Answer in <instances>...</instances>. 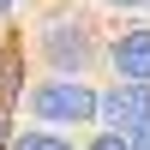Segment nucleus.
Masks as SVG:
<instances>
[{
  "instance_id": "nucleus-1",
  "label": "nucleus",
  "mask_w": 150,
  "mask_h": 150,
  "mask_svg": "<svg viewBox=\"0 0 150 150\" xmlns=\"http://www.w3.org/2000/svg\"><path fill=\"white\" fill-rule=\"evenodd\" d=\"M30 108L48 126H84V120L96 114V90L78 84V78H54V84H42V90L30 96Z\"/></svg>"
},
{
  "instance_id": "nucleus-2",
  "label": "nucleus",
  "mask_w": 150,
  "mask_h": 150,
  "mask_svg": "<svg viewBox=\"0 0 150 150\" xmlns=\"http://www.w3.org/2000/svg\"><path fill=\"white\" fill-rule=\"evenodd\" d=\"M96 114H102L114 132H138V126H150V84H144V78H120L108 96H96Z\"/></svg>"
},
{
  "instance_id": "nucleus-3",
  "label": "nucleus",
  "mask_w": 150,
  "mask_h": 150,
  "mask_svg": "<svg viewBox=\"0 0 150 150\" xmlns=\"http://www.w3.org/2000/svg\"><path fill=\"white\" fill-rule=\"evenodd\" d=\"M48 54H54L60 72H78L84 60H90V36H84V24H48Z\"/></svg>"
},
{
  "instance_id": "nucleus-4",
  "label": "nucleus",
  "mask_w": 150,
  "mask_h": 150,
  "mask_svg": "<svg viewBox=\"0 0 150 150\" xmlns=\"http://www.w3.org/2000/svg\"><path fill=\"white\" fill-rule=\"evenodd\" d=\"M114 72L150 84V30H126V36L114 42Z\"/></svg>"
},
{
  "instance_id": "nucleus-5",
  "label": "nucleus",
  "mask_w": 150,
  "mask_h": 150,
  "mask_svg": "<svg viewBox=\"0 0 150 150\" xmlns=\"http://www.w3.org/2000/svg\"><path fill=\"white\" fill-rule=\"evenodd\" d=\"M12 150H72V144L54 132H24V138H12Z\"/></svg>"
},
{
  "instance_id": "nucleus-6",
  "label": "nucleus",
  "mask_w": 150,
  "mask_h": 150,
  "mask_svg": "<svg viewBox=\"0 0 150 150\" xmlns=\"http://www.w3.org/2000/svg\"><path fill=\"white\" fill-rule=\"evenodd\" d=\"M90 150H126V132H102V138H96Z\"/></svg>"
},
{
  "instance_id": "nucleus-7",
  "label": "nucleus",
  "mask_w": 150,
  "mask_h": 150,
  "mask_svg": "<svg viewBox=\"0 0 150 150\" xmlns=\"http://www.w3.org/2000/svg\"><path fill=\"white\" fill-rule=\"evenodd\" d=\"M126 150H150V126H138V132H132V138H126Z\"/></svg>"
},
{
  "instance_id": "nucleus-8",
  "label": "nucleus",
  "mask_w": 150,
  "mask_h": 150,
  "mask_svg": "<svg viewBox=\"0 0 150 150\" xmlns=\"http://www.w3.org/2000/svg\"><path fill=\"white\" fill-rule=\"evenodd\" d=\"M114 6H150V0H114Z\"/></svg>"
},
{
  "instance_id": "nucleus-9",
  "label": "nucleus",
  "mask_w": 150,
  "mask_h": 150,
  "mask_svg": "<svg viewBox=\"0 0 150 150\" xmlns=\"http://www.w3.org/2000/svg\"><path fill=\"white\" fill-rule=\"evenodd\" d=\"M0 150H6V120H0Z\"/></svg>"
},
{
  "instance_id": "nucleus-10",
  "label": "nucleus",
  "mask_w": 150,
  "mask_h": 150,
  "mask_svg": "<svg viewBox=\"0 0 150 150\" xmlns=\"http://www.w3.org/2000/svg\"><path fill=\"white\" fill-rule=\"evenodd\" d=\"M6 6H12V0H0V12H6Z\"/></svg>"
}]
</instances>
